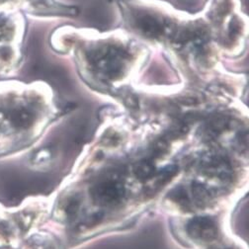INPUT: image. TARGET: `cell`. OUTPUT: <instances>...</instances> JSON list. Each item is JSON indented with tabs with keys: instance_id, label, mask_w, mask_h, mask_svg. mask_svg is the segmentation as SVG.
I'll return each instance as SVG.
<instances>
[{
	"instance_id": "6da1fadb",
	"label": "cell",
	"mask_w": 249,
	"mask_h": 249,
	"mask_svg": "<svg viewBox=\"0 0 249 249\" xmlns=\"http://www.w3.org/2000/svg\"><path fill=\"white\" fill-rule=\"evenodd\" d=\"M122 17L140 38L160 45L180 64L207 71L217 64L215 46L204 18H192L150 0H122Z\"/></svg>"
},
{
	"instance_id": "7a4b0ae2",
	"label": "cell",
	"mask_w": 249,
	"mask_h": 249,
	"mask_svg": "<svg viewBox=\"0 0 249 249\" xmlns=\"http://www.w3.org/2000/svg\"><path fill=\"white\" fill-rule=\"evenodd\" d=\"M54 46L72 54L86 78L103 85L126 79L143 64L146 55L143 47L117 33L96 34L65 29L56 34Z\"/></svg>"
},
{
	"instance_id": "3957f363",
	"label": "cell",
	"mask_w": 249,
	"mask_h": 249,
	"mask_svg": "<svg viewBox=\"0 0 249 249\" xmlns=\"http://www.w3.org/2000/svg\"><path fill=\"white\" fill-rule=\"evenodd\" d=\"M204 20L216 48L230 55L242 52L247 24L237 8L236 0H209Z\"/></svg>"
},
{
	"instance_id": "277c9868",
	"label": "cell",
	"mask_w": 249,
	"mask_h": 249,
	"mask_svg": "<svg viewBox=\"0 0 249 249\" xmlns=\"http://www.w3.org/2000/svg\"><path fill=\"white\" fill-rule=\"evenodd\" d=\"M92 195L94 200L102 205H114L123 198L124 189L119 182L107 180L98 183L93 188Z\"/></svg>"
},
{
	"instance_id": "5b68a950",
	"label": "cell",
	"mask_w": 249,
	"mask_h": 249,
	"mask_svg": "<svg viewBox=\"0 0 249 249\" xmlns=\"http://www.w3.org/2000/svg\"><path fill=\"white\" fill-rule=\"evenodd\" d=\"M187 232L196 240L212 241L217 235V227L210 217L198 216L187 225Z\"/></svg>"
},
{
	"instance_id": "8992f818",
	"label": "cell",
	"mask_w": 249,
	"mask_h": 249,
	"mask_svg": "<svg viewBox=\"0 0 249 249\" xmlns=\"http://www.w3.org/2000/svg\"><path fill=\"white\" fill-rule=\"evenodd\" d=\"M203 168L206 172L210 174L221 175L226 174L230 170V165L225 159L220 157H210L203 163Z\"/></svg>"
},
{
	"instance_id": "52a82bcc",
	"label": "cell",
	"mask_w": 249,
	"mask_h": 249,
	"mask_svg": "<svg viewBox=\"0 0 249 249\" xmlns=\"http://www.w3.org/2000/svg\"><path fill=\"white\" fill-rule=\"evenodd\" d=\"M11 123L14 127L19 129H25L29 127L34 121V115L27 110H17L10 114Z\"/></svg>"
},
{
	"instance_id": "ba28073f",
	"label": "cell",
	"mask_w": 249,
	"mask_h": 249,
	"mask_svg": "<svg viewBox=\"0 0 249 249\" xmlns=\"http://www.w3.org/2000/svg\"><path fill=\"white\" fill-rule=\"evenodd\" d=\"M154 172H155V168L153 164L150 161H146V160L140 162L135 168L136 175L141 179H148L153 176Z\"/></svg>"
}]
</instances>
